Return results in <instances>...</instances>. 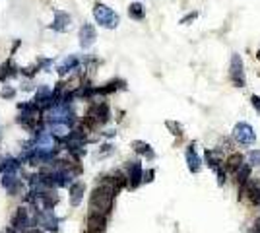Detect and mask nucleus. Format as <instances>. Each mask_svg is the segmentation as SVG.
Returning a JSON list of instances; mask_svg holds the SVG:
<instances>
[{"label":"nucleus","instance_id":"1","mask_svg":"<svg viewBox=\"0 0 260 233\" xmlns=\"http://www.w3.org/2000/svg\"><path fill=\"white\" fill-rule=\"evenodd\" d=\"M115 191L111 189V185H107V183H103L101 187H97L93 193H92V197H90V214H101V216H105V214H109L111 212V208H113V198H115Z\"/></svg>","mask_w":260,"mask_h":233},{"label":"nucleus","instance_id":"2","mask_svg":"<svg viewBox=\"0 0 260 233\" xmlns=\"http://www.w3.org/2000/svg\"><path fill=\"white\" fill-rule=\"evenodd\" d=\"M93 18H95V21L101 27H107V29H115L119 25V14L113 12L109 6L101 4V2H95V6H93Z\"/></svg>","mask_w":260,"mask_h":233},{"label":"nucleus","instance_id":"3","mask_svg":"<svg viewBox=\"0 0 260 233\" xmlns=\"http://www.w3.org/2000/svg\"><path fill=\"white\" fill-rule=\"evenodd\" d=\"M229 80L235 88H245L247 86V78H245V64L241 54H233L231 56V64H229Z\"/></svg>","mask_w":260,"mask_h":233},{"label":"nucleus","instance_id":"4","mask_svg":"<svg viewBox=\"0 0 260 233\" xmlns=\"http://www.w3.org/2000/svg\"><path fill=\"white\" fill-rule=\"evenodd\" d=\"M233 138L241 144V146H251V144H255V140H257V134H255V128L249 125V123H237L235 126H233Z\"/></svg>","mask_w":260,"mask_h":233},{"label":"nucleus","instance_id":"5","mask_svg":"<svg viewBox=\"0 0 260 233\" xmlns=\"http://www.w3.org/2000/svg\"><path fill=\"white\" fill-rule=\"evenodd\" d=\"M239 195H241L239 200H247L253 206H260V183H257V181L249 179L247 183H243Z\"/></svg>","mask_w":260,"mask_h":233},{"label":"nucleus","instance_id":"6","mask_svg":"<svg viewBox=\"0 0 260 233\" xmlns=\"http://www.w3.org/2000/svg\"><path fill=\"white\" fill-rule=\"evenodd\" d=\"M140 183H144V171L140 161H130L129 163V185L130 189H136Z\"/></svg>","mask_w":260,"mask_h":233},{"label":"nucleus","instance_id":"7","mask_svg":"<svg viewBox=\"0 0 260 233\" xmlns=\"http://www.w3.org/2000/svg\"><path fill=\"white\" fill-rule=\"evenodd\" d=\"M186 163H188V171L190 173H198L200 167H202V161H200V158L196 154V144L194 142L186 148Z\"/></svg>","mask_w":260,"mask_h":233},{"label":"nucleus","instance_id":"8","mask_svg":"<svg viewBox=\"0 0 260 233\" xmlns=\"http://www.w3.org/2000/svg\"><path fill=\"white\" fill-rule=\"evenodd\" d=\"M105 226H107L105 216L90 214V218H88V233H103L105 232Z\"/></svg>","mask_w":260,"mask_h":233},{"label":"nucleus","instance_id":"9","mask_svg":"<svg viewBox=\"0 0 260 233\" xmlns=\"http://www.w3.org/2000/svg\"><path fill=\"white\" fill-rule=\"evenodd\" d=\"M93 41H95V27L90 25V23H84L82 29H80V43H82V47L88 49V47L93 45Z\"/></svg>","mask_w":260,"mask_h":233},{"label":"nucleus","instance_id":"10","mask_svg":"<svg viewBox=\"0 0 260 233\" xmlns=\"http://www.w3.org/2000/svg\"><path fill=\"white\" fill-rule=\"evenodd\" d=\"M72 23V18L64 12H55V21H53V29L56 31H68Z\"/></svg>","mask_w":260,"mask_h":233},{"label":"nucleus","instance_id":"11","mask_svg":"<svg viewBox=\"0 0 260 233\" xmlns=\"http://www.w3.org/2000/svg\"><path fill=\"white\" fill-rule=\"evenodd\" d=\"M243 163H245L243 154H231V156L225 160L223 167H225V171H229V173H237V169H239Z\"/></svg>","mask_w":260,"mask_h":233},{"label":"nucleus","instance_id":"12","mask_svg":"<svg viewBox=\"0 0 260 233\" xmlns=\"http://www.w3.org/2000/svg\"><path fill=\"white\" fill-rule=\"evenodd\" d=\"M204 160H206V165L210 167V169H218V167H222V158H220V152H216V150H206V154H204Z\"/></svg>","mask_w":260,"mask_h":233},{"label":"nucleus","instance_id":"13","mask_svg":"<svg viewBox=\"0 0 260 233\" xmlns=\"http://www.w3.org/2000/svg\"><path fill=\"white\" fill-rule=\"evenodd\" d=\"M132 148H134V152H138L140 156H146V158H153V150L149 148V144H146V142H142V140H134L132 142Z\"/></svg>","mask_w":260,"mask_h":233},{"label":"nucleus","instance_id":"14","mask_svg":"<svg viewBox=\"0 0 260 233\" xmlns=\"http://www.w3.org/2000/svg\"><path fill=\"white\" fill-rule=\"evenodd\" d=\"M84 191H86L84 183H74V185L70 187V195H72V204H74V206L80 204V200H82V197H84Z\"/></svg>","mask_w":260,"mask_h":233},{"label":"nucleus","instance_id":"15","mask_svg":"<svg viewBox=\"0 0 260 233\" xmlns=\"http://www.w3.org/2000/svg\"><path fill=\"white\" fill-rule=\"evenodd\" d=\"M129 16L132 18V19H144L146 10H144V6H142L140 2H134V4H130L129 6Z\"/></svg>","mask_w":260,"mask_h":233},{"label":"nucleus","instance_id":"16","mask_svg":"<svg viewBox=\"0 0 260 233\" xmlns=\"http://www.w3.org/2000/svg\"><path fill=\"white\" fill-rule=\"evenodd\" d=\"M235 177H237V181H239L241 185H243V183H247V181H249V177H251V167L243 163V165H241V167L237 169V173H235Z\"/></svg>","mask_w":260,"mask_h":233},{"label":"nucleus","instance_id":"17","mask_svg":"<svg viewBox=\"0 0 260 233\" xmlns=\"http://www.w3.org/2000/svg\"><path fill=\"white\" fill-rule=\"evenodd\" d=\"M76 64H78V58H74V56H70V58H64V60L58 64V72H60V74H64V72L72 70Z\"/></svg>","mask_w":260,"mask_h":233},{"label":"nucleus","instance_id":"18","mask_svg":"<svg viewBox=\"0 0 260 233\" xmlns=\"http://www.w3.org/2000/svg\"><path fill=\"white\" fill-rule=\"evenodd\" d=\"M53 132L56 136H66V134H70V128L64 123H53Z\"/></svg>","mask_w":260,"mask_h":233},{"label":"nucleus","instance_id":"19","mask_svg":"<svg viewBox=\"0 0 260 233\" xmlns=\"http://www.w3.org/2000/svg\"><path fill=\"white\" fill-rule=\"evenodd\" d=\"M25 222H27V216H25V210H18V214H16V218H14V222H12V226L14 228H23L25 226Z\"/></svg>","mask_w":260,"mask_h":233},{"label":"nucleus","instance_id":"20","mask_svg":"<svg viewBox=\"0 0 260 233\" xmlns=\"http://www.w3.org/2000/svg\"><path fill=\"white\" fill-rule=\"evenodd\" d=\"M165 126H167L175 136H183V126H181L179 123H175V121H167Z\"/></svg>","mask_w":260,"mask_h":233},{"label":"nucleus","instance_id":"21","mask_svg":"<svg viewBox=\"0 0 260 233\" xmlns=\"http://www.w3.org/2000/svg\"><path fill=\"white\" fill-rule=\"evenodd\" d=\"M249 161H251V165L253 167H260V150H253V152H249Z\"/></svg>","mask_w":260,"mask_h":233},{"label":"nucleus","instance_id":"22","mask_svg":"<svg viewBox=\"0 0 260 233\" xmlns=\"http://www.w3.org/2000/svg\"><path fill=\"white\" fill-rule=\"evenodd\" d=\"M216 175H218V185H225V167H218L216 169Z\"/></svg>","mask_w":260,"mask_h":233},{"label":"nucleus","instance_id":"23","mask_svg":"<svg viewBox=\"0 0 260 233\" xmlns=\"http://www.w3.org/2000/svg\"><path fill=\"white\" fill-rule=\"evenodd\" d=\"M251 103H253V107H255V111L260 115V97L255 93V95H251Z\"/></svg>","mask_w":260,"mask_h":233},{"label":"nucleus","instance_id":"24","mask_svg":"<svg viewBox=\"0 0 260 233\" xmlns=\"http://www.w3.org/2000/svg\"><path fill=\"white\" fill-rule=\"evenodd\" d=\"M153 175H155V171H153V169L146 171V173H144V183H151V181H153Z\"/></svg>","mask_w":260,"mask_h":233},{"label":"nucleus","instance_id":"25","mask_svg":"<svg viewBox=\"0 0 260 233\" xmlns=\"http://www.w3.org/2000/svg\"><path fill=\"white\" fill-rule=\"evenodd\" d=\"M196 16H198V14H196V12H192V14H188V16H185V18L181 19V23H188V21H192V19H194Z\"/></svg>","mask_w":260,"mask_h":233},{"label":"nucleus","instance_id":"26","mask_svg":"<svg viewBox=\"0 0 260 233\" xmlns=\"http://www.w3.org/2000/svg\"><path fill=\"white\" fill-rule=\"evenodd\" d=\"M0 95H2V97H12V95H14V90H10V88H4V90L0 91Z\"/></svg>","mask_w":260,"mask_h":233},{"label":"nucleus","instance_id":"27","mask_svg":"<svg viewBox=\"0 0 260 233\" xmlns=\"http://www.w3.org/2000/svg\"><path fill=\"white\" fill-rule=\"evenodd\" d=\"M257 58H259V60H260V49H259V51H257Z\"/></svg>","mask_w":260,"mask_h":233},{"label":"nucleus","instance_id":"28","mask_svg":"<svg viewBox=\"0 0 260 233\" xmlns=\"http://www.w3.org/2000/svg\"><path fill=\"white\" fill-rule=\"evenodd\" d=\"M27 233H41V232H37V230H31V232H27Z\"/></svg>","mask_w":260,"mask_h":233}]
</instances>
